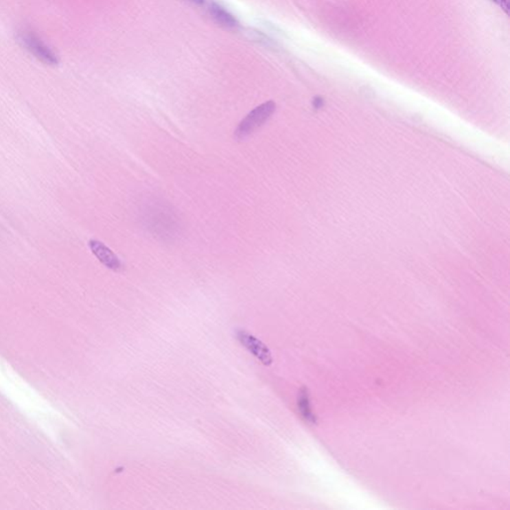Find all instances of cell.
I'll return each instance as SVG.
<instances>
[{
	"mask_svg": "<svg viewBox=\"0 0 510 510\" xmlns=\"http://www.w3.org/2000/svg\"><path fill=\"white\" fill-rule=\"evenodd\" d=\"M275 103L273 101H268V102L262 104V105L253 109V111L249 112L248 115L236 128L235 131V139L244 140V139L251 136L258 128L262 127V125H264V123L268 121V119L275 113Z\"/></svg>",
	"mask_w": 510,
	"mask_h": 510,
	"instance_id": "2",
	"label": "cell"
},
{
	"mask_svg": "<svg viewBox=\"0 0 510 510\" xmlns=\"http://www.w3.org/2000/svg\"><path fill=\"white\" fill-rule=\"evenodd\" d=\"M322 104H323V101H322L321 98H316L314 101V106L316 108H320L322 106Z\"/></svg>",
	"mask_w": 510,
	"mask_h": 510,
	"instance_id": "8",
	"label": "cell"
},
{
	"mask_svg": "<svg viewBox=\"0 0 510 510\" xmlns=\"http://www.w3.org/2000/svg\"><path fill=\"white\" fill-rule=\"evenodd\" d=\"M209 13L216 23L225 28H236L240 26V22L235 19V15L231 14L229 10H225L218 3H213L209 8Z\"/></svg>",
	"mask_w": 510,
	"mask_h": 510,
	"instance_id": "5",
	"label": "cell"
},
{
	"mask_svg": "<svg viewBox=\"0 0 510 510\" xmlns=\"http://www.w3.org/2000/svg\"><path fill=\"white\" fill-rule=\"evenodd\" d=\"M494 3L498 4V6L509 15V0H491Z\"/></svg>",
	"mask_w": 510,
	"mask_h": 510,
	"instance_id": "7",
	"label": "cell"
},
{
	"mask_svg": "<svg viewBox=\"0 0 510 510\" xmlns=\"http://www.w3.org/2000/svg\"><path fill=\"white\" fill-rule=\"evenodd\" d=\"M189 1L194 2L196 4H204L205 0H189Z\"/></svg>",
	"mask_w": 510,
	"mask_h": 510,
	"instance_id": "9",
	"label": "cell"
},
{
	"mask_svg": "<svg viewBox=\"0 0 510 510\" xmlns=\"http://www.w3.org/2000/svg\"><path fill=\"white\" fill-rule=\"evenodd\" d=\"M19 40L31 55L46 65H57L59 63L58 56L54 50L33 31L21 30L19 33Z\"/></svg>",
	"mask_w": 510,
	"mask_h": 510,
	"instance_id": "3",
	"label": "cell"
},
{
	"mask_svg": "<svg viewBox=\"0 0 510 510\" xmlns=\"http://www.w3.org/2000/svg\"><path fill=\"white\" fill-rule=\"evenodd\" d=\"M142 222L146 229L165 242H172L181 235V222L171 205L162 200H151L143 207Z\"/></svg>",
	"mask_w": 510,
	"mask_h": 510,
	"instance_id": "1",
	"label": "cell"
},
{
	"mask_svg": "<svg viewBox=\"0 0 510 510\" xmlns=\"http://www.w3.org/2000/svg\"><path fill=\"white\" fill-rule=\"evenodd\" d=\"M89 247L94 255L100 260L104 266L113 270H119L121 268V262L116 255L108 248L102 242L92 240L89 242Z\"/></svg>",
	"mask_w": 510,
	"mask_h": 510,
	"instance_id": "4",
	"label": "cell"
},
{
	"mask_svg": "<svg viewBox=\"0 0 510 510\" xmlns=\"http://www.w3.org/2000/svg\"><path fill=\"white\" fill-rule=\"evenodd\" d=\"M298 408H299L300 414L307 421L316 423V418H315L312 408H311L309 395L306 389H302L301 392H300L299 398H298Z\"/></svg>",
	"mask_w": 510,
	"mask_h": 510,
	"instance_id": "6",
	"label": "cell"
}]
</instances>
